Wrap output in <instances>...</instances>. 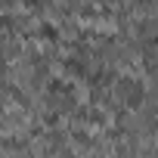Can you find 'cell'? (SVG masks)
Instances as JSON below:
<instances>
[{
  "label": "cell",
  "mask_w": 158,
  "mask_h": 158,
  "mask_svg": "<svg viewBox=\"0 0 158 158\" xmlns=\"http://www.w3.org/2000/svg\"><path fill=\"white\" fill-rule=\"evenodd\" d=\"M40 34H44L47 40H53V37H56V28H53V25H44V28H40Z\"/></svg>",
  "instance_id": "obj_1"
}]
</instances>
